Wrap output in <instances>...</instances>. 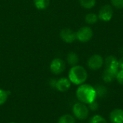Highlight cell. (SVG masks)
Masks as SVG:
<instances>
[{"label":"cell","mask_w":123,"mask_h":123,"mask_svg":"<svg viewBox=\"0 0 123 123\" xmlns=\"http://www.w3.org/2000/svg\"><path fill=\"white\" fill-rule=\"evenodd\" d=\"M76 94L77 99L81 103L88 105L95 101L97 97L94 87L87 84L79 85V86L76 89Z\"/></svg>","instance_id":"obj_1"},{"label":"cell","mask_w":123,"mask_h":123,"mask_svg":"<svg viewBox=\"0 0 123 123\" xmlns=\"http://www.w3.org/2000/svg\"><path fill=\"white\" fill-rule=\"evenodd\" d=\"M88 74L86 69L81 66H74L68 72V79L75 85L83 84L87 79Z\"/></svg>","instance_id":"obj_2"},{"label":"cell","mask_w":123,"mask_h":123,"mask_svg":"<svg viewBox=\"0 0 123 123\" xmlns=\"http://www.w3.org/2000/svg\"><path fill=\"white\" fill-rule=\"evenodd\" d=\"M72 112L76 118L79 120H84L88 118L89 115V107L84 103L77 102L74 105Z\"/></svg>","instance_id":"obj_3"},{"label":"cell","mask_w":123,"mask_h":123,"mask_svg":"<svg viewBox=\"0 0 123 123\" xmlns=\"http://www.w3.org/2000/svg\"><path fill=\"white\" fill-rule=\"evenodd\" d=\"M76 39L81 43H86L89 41L93 36V31L89 27H81L76 32Z\"/></svg>","instance_id":"obj_4"},{"label":"cell","mask_w":123,"mask_h":123,"mask_svg":"<svg viewBox=\"0 0 123 123\" xmlns=\"http://www.w3.org/2000/svg\"><path fill=\"white\" fill-rule=\"evenodd\" d=\"M65 68H66L65 62L62 59L58 58H54L51 61L50 65V71L53 74H56V75L62 74L64 71Z\"/></svg>","instance_id":"obj_5"},{"label":"cell","mask_w":123,"mask_h":123,"mask_svg":"<svg viewBox=\"0 0 123 123\" xmlns=\"http://www.w3.org/2000/svg\"><path fill=\"white\" fill-rule=\"evenodd\" d=\"M103 63H104V60L102 57L98 54L93 55L89 58L87 61L88 67L94 71L99 70L103 66Z\"/></svg>","instance_id":"obj_6"},{"label":"cell","mask_w":123,"mask_h":123,"mask_svg":"<svg viewBox=\"0 0 123 123\" xmlns=\"http://www.w3.org/2000/svg\"><path fill=\"white\" fill-rule=\"evenodd\" d=\"M113 15V9L112 7L109 5L106 4L101 7L99 12L98 18L104 22H108L110 21Z\"/></svg>","instance_id":"obj_7"},{"label":"cell","mask_w":123,"mask_h":123,"mask_svg":"<svg viewBox=\"0 0 123 123\" xmlns=\"http://www.w3.org/2000/svg\"><path fill=\"white\" fill-rule=\"evenodd\" d=\"M61 38L67 43H71L76 39V34L70 28H64L60 32Z\"/></svg>","instance_id":"obj_8"},{"label":"cell","mask_w":123,"mask_h":123,"mask_svg":"<svg viewBox=\"0 0 123 123\" xmlns=\"http://www.w3.org/2000/svg\"><path fill=\"white\" fill-rule=\"evenodd\" d=\"M71 85V82L66 77H62L58 80H57L55 89L61 92H65L70 89Z\"/></svg>","instance_id":"obj_9"},{"label":"cell","mask_w":123,"mask_h":123,"mask_svg":"<svg viewBox=\"0 0 123 123\" xmlns=\"http://www.w3.org/2000/svg\"><path fill=\"white\" fill-rule=\"evenodd\" d=\"M110 120L112 123H123V110H113L110 115Z\"/></svg>","instance_id":"obj_10"},{"label":"cell","mask_w":123,"mask_h":123,"mask_svg":"<svg viewBox=\"0 0 123 123\" xmlns=\"http://www.w3.org/2000/svg\"><path fill=\"white\" fill-rule=\"evenodd\" d=\"M117 72H118V70L106 68L104 71L103 74H102L103 81L106 83H110V82L113 81L117 77Z\"/></svg>","instance_id":"obj_11"},{"label":"cell","mask_w":123,"mask_h":123,"mask_svg":"<svg viewBox=\"0 0 123 123\" xmlns=\"http://www.w3.org/2000/svg\"><path fill=\"white\" fill-rule=\"evenodd\" d=\"M105 64L106 68L113 69V70H118L119 68V63L117 58L114 55H109L105 58Z\"/></svg>","instance_id":"obj_12"},{"label":"cell","mask_w":123,"mask_h":123,"mask_svg":"<svg viewBox=\"0 0 123 123\" xmlns=\"http://www.w3.org/2000/svg\"><path fill=\"white\" fill-rule=\"evenodd\" d=\"M67 62L70 66H76L77 63H79V56L76 53H74V52H71L67 55Z\"/></svg>","instance_id":"obj_13"},{"label":"cell","mask_w":123,"mask_h":123,"mask_svg":"<svg viewBox=\"0 0 123 123\" xmlns=\"http://www.w3.org/2000/svg\"><path fill=\"white\" fill-rule=\"evenodd\" d=\"M34 4L37 9H45L50 4V0H34Z\"/></svg>","instance_id":"obj_14"},{"label":"cell","mask_w":123,"mask_h":123,"mask_svg":"<svg viewBox=\"0 0 123 123\" xmlns=\"http://www.w3.org/2000/svg\"><path fill=\"white\" fill-rule=\"evenodd\" d=\"M58 123H76V120L74 116L69 114H66L60 117Z\"/></svg>","instance_id":"obj_15"},{"label":"cell","mask_w":123,"mask_h":123,"mask_svg":"<svg viewBox=\"0 0 123 123\" xmlns=\"http://www.w3.org/2000/svg\"><path fill=\"white\" fill-rule=\"evenodd\" d=\"M98 16L94 13H89L85 17V21L86 23L89 25L95 24L98 20Z\"/></svg>","instance_id":"obj_16"},{"label":"cell","mask_w":123,"mask_h":123,"mask_svg":"<svg viewBox=\"0 0 123 123\" xmlns=\"http://www.w3.org/2000/svg\"><path fill=\"white\" fill-rule=\"evenodd\" d=\"M94 89L97 92V96L99 97L105 96L107 93V89L103 85H97Z\"/></svg>","instance_id":"obj_17"},{"label":"cell","mask_w":123,"mask_h":123,"mask_svg":"<svg viewBox=\"0 0 123 123\" xmlns=\"http://www.w3.org/2000/svg\"><path fill=\"white\" fill-rule=\"evenodd\" d=\"M81 5L86 9H92L96 4V0H79Z\"/></svg>","instance_id":"obj_18"},{"label":"cell","mask_w":123,"mask_h":123,"mask_svg":"<svg viewBox=\"0 0 123 123\" xmlns=\"http://www.w3.org/2000/svg\"><path fill=\"white\" fill-rule=\"evenodd\" d=\"M10 94L9 91H5L2 89H0V106L3 105L7 100L8 96Z\"/></svg>","instance_id":"obj_19"},{"label":"cell","mask_w":123,"mask_h":123,"mask_svg":"<svg viewBox=\"0 0 123 123\" xmlns=\"http://www.w3.org/2000/svg\"><path fill=\"white\" fill-rule=\"evenodd\" d=\"M89 123H107L106 119L99 115H94L89 120Z\"/></svg>","instance_id":"obj_20"},{"label":"cell","mask_w":123,"mask_h":123,"mask_svg":"<svg viewBox=\"0 0 123 123\" xmlns=\"http://www.w3.org/2000/svg\"><path fill=\"white\" fill-rule=\"evenodd\" d=\"M111 3L117 9H121L123 8V0H111Z\"/></svg>","instance_id":"obj_21"},{"label":"cell","mask_w":123,"mask_h":123,"mask_svg":"<svg viewBox=\"0 0 123 123\" xmlns=\"http://www.w3.org/2000/svg\"><path fill=\"white\" fill-rule=\"evenodd\" d=\"M116 79H117V81H118V83L120 84L123 85V69L117 72Z\"/></svg>","instance_id":"obj_22"},{"label":"cell","mask_w":123,"mask_h":123,"mask_svg":"<svg viewBox=\"0 0 123 123\" xmlns=\"http://www.w3.org/2000/svg\"><path fill=\"white\" fill-rule=\"evenodd\" d=\"M99 108V104L96 102V101H94L92 102V103L89 104V109L92 111H96Z\"/></svg>","instance_id":"obj_23"},{"label":"cell","mask_w":123,"mask_h":123,"mask_svg":"<svg viewBox=\"0 0 123 123\" xmlns=\"http://www.w3.org/2000/svg\"><path fill=\"white\" fill-rule=\"evenodd\" d=\"M56 82H57V80L55 79H50L49 84H50V86L52 87V88H54L55 89V86H56Z\"/></svg>","instance_id":"obj_24"},{"label":"cell","mask_w":123,"mask_h":123,"mask_svg":"<svg viewBox=\"0 0 123 123\" xmlns=\"http://www.w3.org/2000/svg\"><path fill=\"white\" fill-rule=\"evenodd\" d=\"M118 63H119V68L123 70V57H122L121 58H120V60L118 61Z\"/></svg>","instance_id":"obj_25"},{"label":"cell","mask_w":123,"mask_h":123,"mask_svg":"<svg viewBox=\"0 0 123 123\" xmlns=\"http://www.w3.org/2000/svg\"><path fill=\"white\" fill-rule=\"evenodd\" d=\"M14 123V122H11V123Z\"/></svg>","instance_id":"obj_26"}]
</instances>
